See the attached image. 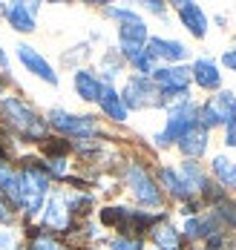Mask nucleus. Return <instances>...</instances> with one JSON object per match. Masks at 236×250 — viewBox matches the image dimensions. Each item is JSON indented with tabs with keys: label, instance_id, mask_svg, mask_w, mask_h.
Masks as SVG:
<instances>
[{
	"label": "nucleus",
	"instance_id": "f257e3e1",
	"mask_svg": "<svg viewBox=\"0 0 236 250\" xmlns=\"http://www.w3.org/2000/svg\"><path fill=\"white\" fill-rule=\"evenodd\" d=\"M107 15L121 21V26H118V46H121V55H124L127 61H132L135 55H141L144 46H147V23H144L132 9H115V6H109Z\"/></svg>",
	"mask_w": 236,
	"mask_h": 250
},
{
	"label": "nucleus",
	"instance_id": "f03ea898",
	"mask_svg": "<svg viewBox=\"0 0 236 250\" xmlns=\"http://www.w3.org/2000/svg\"><path fill=\"white\" fill-rule=\"evenodd\" d=\"M193 126H199V106H196L193 101H179V104L170 109V118H167L164 132L156 135V144L158 147H167V144L179 141L182 135H187Z\"/></svg>",
	"mask_w": 236,
	"mask_h": 250
},
{
	"label": "nucleus",
	"instance_id": "7ed1b4c3",
	"mask_svg": "<svg viewBox=\"0 0 236 250\" xmlns=\"http://www.w3.org/2000/svg\"><path fill=\"white\" fill-rule=\"evenodd\" d=\"M153 81H156L161 104H164L170 98L187 101V86H190L193 78H190V69H184V66H164V69L153 72Z\"/></svg>",
	"mask_w": 236,
	"mask_h": 250
},
{
	"label": "nucleus",
	"instance_id": "20e7f679",
	"mask_svg": "<svg viewBox=\"0 0 236 250\" xmlns=\"http://www.w3.org/2000/svg\"><path fill=\"white\" fill-rule=\"evenodd\" d=\"M18 178H21V204L26 207L29 213H38V210L43 207L46 190H49V178H46V173L38 170V167H26Z\"/></svg>",
	"mask_w": 236,
	"mask_h": 250
},
{
	"label": "nucleus",
	"instance_id": "39448f33",
	"mask_svg": "<svg viewBox=\"0 0 236 250\" xmlns=\"http://www.w3.org/2000/svg\"><path fill=\"white\" fill-rule=\"evenodd\" d=\"M121 101H124V106H132V109H144V106H161L158 86L150 81V78H141V75H132L130 81L124 83Z\"/></svg>",
	"mask_w": 236,
	"mask_h": 250
},
{
	"label": "nucleus",
	"instance_id": "423d86ee",
	"mask_svg": "<svg viewBox=\"0 0 236 250\" xmlns=\"http://www.w3.org/2000/svg\"><path fill=\"white\" fill-rule=\"evenodd\" d=\"M231 118H236V95L234 92H219L199 109V126H219L228 124Z\"/></svg>",
	"mask_w": 236,
	"mask_h": 250
},
{
	"label": "nucleus",
	"instance_id": "0eeeda50",
	"mask_svg": "<svg viewBox=\"0 0 236 250\" xmlns=\"http://www.w3.org/2000/svg\"><path fill=\"white\" fill-rule=\"evenodd\" d=\"M49 121H52L55 129H61L66 135H75V138H89V135L98 132V124L89 115H72V112H64V109H52Z\"/></svg>",
	"mask_w": 236,
	"mask_h": 250
},
{
	"label": "nucleus",
	"instance_id": "6e6552de",
	"mask_svg": "<svg viewBox=\"0 0 236 250\" xmlns=\"http://www.w3.org/2000/svg\"><path fill=\"white\" fill-rule=\"evenodd\" d=\"M127 184H130L132 196L141 201V204H153V207L161 204V193H158L156 181L150 178V173L144 167H138V164L127 167Z\"/></svg>",
	"mask_w": 236,
	"mask_h": 250
},
{
	"label": "nucleus",
	"instance_id": "1a4fd4ad",
	"mask_svg": "<svg viewBox=\"0 0 236 250\" xmlns=\"http://www.w3.org/2000/svg\"><path fill=\"white\" fill-rule=\"evenodd\" d=\"M3 109L9 112L12 124L18 126V129H23L29 138H43V124H41V118L29 109L26 104H21L18 98H6L3 101Z\"/></svg>",
	"mask_w": 236,
	"mask_h": 250
},
{
	"label": "nucleus",
	"instance_id": "9d476101",
	"mask_svg": "<svg viewBox=\"0 0 236 250\" xmlns=\"http://www.w3.org/2000/svg\"><path fill=\"white\" fill-rule=\"evenodd\" d=\"M18 58L23 61V66H26L32 75H38V78H43L46 83H58V75L52 72V66H49V61L43 58V55H38V52L32 49V46H18Z\"/></svg>",
	"mask_w": 236,
	"mask_h": 250
},
{
	"label": "nucleus",
	"instance_id": "9b49d317",
	"mask_svg": "<svg viewBox=\"0 0 236 250\" xmlns=\"http://www.w3.org/2000/svg\"><path fill=\"white\" fill-rule=\"evenodd\" d=\"M176 12H179L182 23L187 26V32L193 38H205L208 35V15L196 3H176Z\"/></svg>",
	"mask_w": 236,
	"mask_h": 250
},
{
	"label": "nucleus",
	"instance_id": "f8f14e48",
	"mask_svg": "<svg viewBox=\"0 0 236 250\" xmlns=\"http://www.w3.org/2000/svg\"><path fill=\"white\" fill-rule=\"evenodd\" d=\"M190 78L202 89H219V83H222V72H219L216 61H210V58H199L193 63V69H190Z\"/></svg>",
	"mask_w": 236,
	"mask_h": 250
},
{
	"label": "nucleus",
	"instance_id": "ddd939ff",
	"mask_svg": "<svg viewBox=\"0 0 236 250\" xmlns=\"http://www.w3.org/2000/svg\"><path fill=\"white\" fill-rule=\"evenodd\" d=\"M9 23L15 26L18 32H32L35 29V15H38V3H12L3 9Z\"/></svg>",
	"mask_w": 236,
	"mask_h": 250
},
{
	"label": "nucleus",
	"instance_id": "4468645a",
	"mask_svg": "<svg viewBox=\"0 0 236 250\" xmlns=\"http://www.w3.org/2000/svg\"><path fill=\"white\" fill-rule=\"evenodd\" d=\"M153 58H164V61H184L187 58V46L179 41H167V38H147V46Z\"/></svg>",
	"mask_w": 236,
	"mask_h": 250
},
{
	"label": "nucleus",
	"instance_id": "2eb2a0df",
	"mask_svg": "<svg viewBox=\"0 0 236 250\" xmlns=\"http://www.w3.org/2000/svg\"><path fill=\"white\" fill-rule=\"evenodd\" d=\"M179 150H182L190 161L199 158V155H205V150H208V129H205V126H193L187 135L179 138Z\"/></svg>",
	"mask_w": 236,
	"mask_h": 250
},
{
	"label": "nucleus",
	"instance_id": "dca6fc26",
	"mask_svg": "<svg viewBox=\"0 0 236 250\" xmlns=\"http://www.w3.org/2000/svg\"><path fill=\"white\" fill-rule=\"evenodd\" d=\"M184 233L190 239H210L219 233V222H216V216H190L184 222Z\"/></svg>",
	"mask_w": 236,
	"mask_h": 250
},
{
	"label": "nucleus",
	"instance_id": "f3484780",
	"mask_svg": "<svg viewBox=\"0 0 236 250\" xmlns=\"http://www.w3.org/2000/svg\"><path fill=\"white\" fill-rule=\"evenodd\" d=\"M98 104H101V109H104L112 121H124V118H127V106H124V101H121V95H118L109 83L101 86V98H98Z\"/></svg>",
	"mask_w": 236,
	"mask_h": 250
},
{
	"label": "nucleus",
	"instance_id": "a211bd4d",
	"mask_svg": "<svg viewBox=\"0 0 236 250\" xmlns=\"http://www.w3.org/2000/svg\"><path fill=\"white\" fill-rule=\"evenodd\" d=\"M101 86L104 83L92 75L89 69H78L75 72V89H78V95L84 101H98L101 98Z\"/></svg>",
	"mask_w": 236,
	"mask_h": 250
},
{
	"label": "nucleus",
	"instance_id": "6ab92c4d",
	"mask_svg": "<svg viewBox=\"0 0 236 250\" xmlns=\"http://www.w3.org/2000/svg\"><path fill=\"white\" fill-rule=\"evenodd\" d=\"M46 225L55 227V230H66L69 227V207H66V199L61 196H52L49 204H46Z\"/></svg>",
	"mask_w": 236,
	"mask_h": 250
},
{
	"label": "nucleus",
	"instance_id": "aec40b11",
	"mask_svg": "<svg viewBox=\"0 0 236 250\" xmlns=\"http://www.w3.org/2000/svg\"><path fill=\"white\" fill-rule=\"evenodd\" d=\"M153 242H156L158 250H182V233L173 225L161 222V225L153 230Z\"/></svg>",
	"mask_w": 236,
	"mask_h": 250
},
{
	"label": "nucleus",
	"instance_id": "412c9836",
	"mask_svg": "<svg viewBox=\"0 0 236 250\" xmlns=\"http://www.w3.org/2000/svg\"><path fill=\"white\" fill-rule=\"evenodd\" d=\"M158 178H161V184L176 196V199H182V201H187L193 193H190V187L184 184V178L179 175V170H173V167H161V173H158Z\"/></svg>",
	"mask_w": 236,
	"mask_h": 250
},
{
	"label": "nucleus",
	"instance_id": "4be33fe9",
	"mask_svg": "<svg viewBox=\"0 0 236 250\" xmlns=\"http://www.w3.org/2000/svg\"><path fill=\"white\" fill-rule=\"evenodd\" d=\"M213 175L219 178V184L225 190H236V161L225 158V155H216L213 158Z\"/></svg>",
	"mask_w": 236,
	"mask_h": 250
},
{
	"label": "nucleus",
	"instance_id": "5701e85b",
	"mask_svg": "<svg viewBox=\"0 0 236 250\" xmlns=\"http://www.w3.org/2000/svg\"><path fill=\"white\" fill-rule=\"evenodd\" d=\"M179 175L184 178V184L190 187V193H202V190H205V187L210 184L208 175L202 173V167H199L196 161H184L182 170H179Z\"/></svg>",
	"mask_w": 236,
	"mask_h": 250
},
{
	"label": "nucleus",
	"instance_id": "b1692460",
	"mask_svg": "<svg viewBox=\"0 0 236 250\" xmlns=\"http://www.w3.org/2000/svg\"><path fill=\"white\" fill-rule=\"evenodd\" d=\"M0 190L15 201V204H21V178L12 173L9 167H3V164H0Z\"/></svg>",
	"mask_w": 236,
	"mask_h": 250
},
{
	"label": "nucleus",
	"instance_id": "393cba45",
	"mask_svg": "<svg viewBox=\"0 0 236 250\" xmlns=\"http://www.w3.org/2000/svg\"><path fill=\"white\" fill-rule=\"evenodd\" d=\"M213 216H216V222H225L228 227H236V201H219Z\"/></svg>",
	"mask_w": 236,
	"mask_h": 250
},
{
	"label": "nucleus",
	"instance_id": "a878e982",
	"mask_svg": "<svg viewBox=\"0 0 236 250\" xmlns=\"http://www.w3.org/2000/svg\"><path fill=\"white\" fill-rule=\"evenodd\" d=\"M208 250H236V242H231L225 233H216L208 239Z\"/></svg>",
	"mask_w": 236,
	"mask_h": 250
},
{
	"label": "nucleus",
	"instance_id": "bb28decb",
	"mask_svg": "<svg viewBox=\"0 0 236 250\" xmlns=\"http://www.w3.org/2000/svg\"><path fill=\"white\" fill-rule=\"evenodd\" d=\"M109 250H141V239H127V236H121V239H115V242H109Z\"/></svg>",
	"mask_w": 236,
	"mask_h": 250
},
{
	"label": "nucleus",
	"instance_id": "cd10ccee",
	"mask_svg": "<svg viewBox=\"0 0 236 250\" xmlns=\"http://www.w3.org/2000/svg\"><path fill=\"white\" fill-rule=\"evenodd\" d=\"M29 250H64L55 239H49V236H38L35 242H32V248Z\"/></svg>",
	"mask_w": 236,
	"mask_h": 250
},
{
	"label": "nucleus",
	"instance_id": "c85d7f7f",
	"mask_svg": "<svg viewBox=\"0 0 236 250\" xmlns=\"http://www.w3.org/2000/svg\"><path fill=\"white\" fill-rule=\"evenodd\" d=\"M225 144L236 150V118H231V121L225 124Z\"/></svg>",
	"mask_w": 236,
	"mask_h": 250
},
{
	"label": "nucleus",
	"instance_id": "c756f323",
	"mask_svg": "<svg viewBox=\"0 0 236 250\" xmlns=\"http://www.w3.org/2000/svg\"><path fill=\"white\" fill-rule=\"evenodd\" d=\"M49 173L66 175V161H64V158H52V161H49Z\"/></svg>",
	"mask_w": 236,
	"mask_h": 250
},
{
	"label": "nucleus",
	"instance_id": "7c9ffc66",
	"mask_svg": "<svg viewBox=\"0 0 236 250\" xmlns=\"http://www.w3.org/2000/svg\"><path fill=\"white\" fill-rule=\"evenodd\" d=\"M222 63L228 66V69H234L236 72V49H228L225 55H222Z\"/></svg>",
	"mask_w": 236,
	"mask_h": 250
},
{
	"label": "nucleus",
	"instance_id": "2f4dec72",
	"mask_svg": "<svg viewBox=\"0 0 236 250\" xmlns=\"http://www.w3.org/2000/svg\"><path fill=\"white\" fill-rule=\"evenodd\" d=\"M0 250H15V239H12V233H0Z\"/></svg>",
	"mask_w": 236,
	"mask_h": 250
},
{
	"label": "nucleus",
	"instance_id": "473e14b6",
	"mask_svg": "<svg viewBox=\"0 0 236 250\" xmlns=\"http://www.w3.org/2000/svg\"><path fill=\"white\" fill-rule=\"evenodd\" d=\"M144 9H150V12L161 15V12H164V3H156V0H150V3H144Z\"/></svg>",
	"mask_w": 236,
	"mask_h": 250
},
{
	"label": "nucleus",
	"instance_id": "72a5a7b5",
	"mask_svg": "<svg viewBox=\"0 0 236 250\" xmlns=\"http://www.w3.org/2000/svg\"><path fill=\"white\" fill-rule=\"evenodd\" d=\"M6 219H9V213H6V204L0 201V222H6Z\"/></svg>",
	"mask_w": 236,
	"mask_h": 250
},
{
	"label": "nucleus",
	"instance_id": "f704fd0d",
	"mask_svg": "<svg viewBox=\"0 0 236 250\" xmlns=\"http://www.w3.org/2000/svg\"><path fill=\"white\" fill-rule=\"evenodd\" d=\"M3 63H6V55H3V52H0V66H3Z\"/></svg>",
	"mask_w": 236,
	"mask_h": 250
},
{
	"label": "nucleus",
	"instance_id": "c9c22d12",
	"mask_svg": "<svg viewBox=\"0 0 236 250\" xmlns=\"http://www.w3.org/2000/svg\"><path fill=\"white\" fill-rule=\"evenodd\" d=\"M0 12H3V6H0Z\"/></svg>",
	"mask_w": 236,
	"mask_h": 250
}]
</instances>
